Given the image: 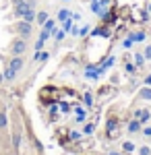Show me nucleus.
<instances>
[{"instance_id":"obj_4","label":"nucleus","mask_w":151,"mask_h":155,"mask_svg":"<svg viewBox=\"0 0 151 155\" xmlns=\"http://www.w3.org/2000/svg\"><path fill=\"white\" fill-rule=\"evenodd\" d=\"M8 66H11L15 72H21V71H23V66H25V58H23V56H12V58L8 60Z\"/></svg>"},{"instance_id":"obj_36","label":"nucleus","mask_w":151,"mask_h":155,"mask_svg":"<svg viewBox=\"0 0 151 155\" xmlns=\"http://www.w3.org/2000/svg\"><path fill=\"white\" fill-rule=\"evenodd\" d=\"M25 0H12V6H17V4H23Z\"/></svg>"},{"instance_id":"obj_6","label":"nucleus","mask_w":151,"mask_h":155,"mask_svg":"<svg viewBox=\"0 0 151 155\" xmlns=\"http://www.w3.org/2000/svg\"><path fill=\"white\" fill-rule=\"evenodd\" d=\"M89 35H93V37H110V35H112V31H110V27H108V25H102V27L91 29V33H89Z\"/></svg>"},{"instance_id":"obj_23","label":"nucleus","mask_w":151,"mask_h":155,"mask_svg":"<svg viewBox=\"0 0 151 155\" xmlns=\"http://www.w3.org/2000/svg\"><path fill=\"white\" fill-rule=\"evenodd\" d=\"M83 101H85V107H91V106H93V95L89 93V91L83 95Z\"/></svg>"},{"instance_id":"obj_30","label":"nucleus","mask_w":151,"mask_h":155,"mask_svg":"<svg viewBox=\"0 0 151 155\" xmlns=\"http://www.w3.org/2000/svg\"><path fill=\"white\" fill-rule=\"evenodd\" d=\"M44 44H46V41L37 39V41H35V46H33V50H35V52H42V50H44Z\"/></svg>"},{"instance_id":"obj_13","label":"nucleus","mask_w":151,"mask_h":155,"mask_svg":"<svg viewBox=\"0 0 151 155\" xmlns=\"http://www.w3.org/2000/svg\"><path fill=\"white\" fill-rule=\"evenodd\" d=\"M66 19H72V11H69V8H60V11H58V17H56V21L64 23Z\"/></svg>"},{"instance_id":"obj_1","label":"nucleus","mask_w":151,"mask_h":155,"mask_svg":"<svg viewBox=\"0 0 151 155\" xmlns=\"http://www.w3.org/2000/svg\"><path fill=\"white\" fill-rule=\"evenodd\" d=\"M27 50H29V41H27L25 37H15L11 41V46H8L11 56H23Z\"/></svg>"},{"instance_id":"obj_26","label":"nucleus","mask_w":151,"mask_h":155,"mask_svg":"<svg viewBox=\"0 0 151 155\" xmlns=\"http://www.w3.org/2000/svg\"><path fill=\"white\" fill-rule=\"evenodd\" d=\"M143 56H145V60H147V62L151 60V44H147V46L143 48Z\"/></svg>"},{"instance_id":"obj_18","label":"nucleus","mask_w":151,"mask_h":155,"mask_svg":"<svg viewBox=\"0 0 151 155\" xmlns=\"http://www.w3.org/2000/svg\"><path fill=\"white\" fill-rule=\"evenodd\" d=\"M42 29H46V31H50V33H54V31H56V21H54V19H48L46 23L42 25Z\"/></svg>"},{"instance_id":"obj_17","label":"nucleus","mask_w":151,"mask_h":155,"mask_svg":"<svg viewBox=\"0 0 151 155\" xmlns=\"http://www.w3.org/2000/svg\"><path fill=\"white\" fill-rule=\"evenodd\" d=\"M52 37H54V41H56V44H60V41H62V39L66 37V31H64V29L60 27V29H56V31L52 33Z\"/></svg>"},{"instance_id":"obj_24","label":"nucleus","mask_w":151,"mask_h":155,"mask_svg":"<svg viewBox=\"0 0 151 155\" xmlns=\"http://www.w3.org/2000/svg\"><path fill=\"white\" fill-rule=\"evenodd\" d=\"M114 128H118V120L110 118V120H108V132L112 134V132H114Z\"/></svg>"},{"instance_id":"obj_14","label":"nucleus","mask_w":151,"mask_h":155,"mask_svg":"<svg viewBox=\"0 0 151 155\" xmlns=\"http://www.w3.org/2000/svg\"><path fill=\"white\" fill-rule=\"evenodd\" d=\"M139 99H143V101H151V87H141V91H139Z\"/></svg>"},{"instance_id":"obj_3","label":"nucleus","mask_w":151,"mask_h":155,"mask_svg":"<svg viewBox=\"0 0 151 155\" xmlns=\"http://www.w3.org/2000/svg\"><path fill=\"white\" fill-rule=\"evenodd\" d=\"M12 149L19 153V149H21V141H23V128L19 126V114L15 116V128H12Z\"/></svg>"},{"instance_id":"obj_32","label":"nucleus","mask_w":151,"mask_h":155,"mask_svg":"<svg viewBox=\"0 0 151 155\" xmlns=\"http://www.w3.org/2000/svg\"><path fill=\"white\" fill-rule=\"evenodd\" d=\"M60 110H62V114H70V106L69 104H60Z\"/></svg>"},{"instance_id":"obj_27","label":"nucleus","mask_w":151,"mask_h":155,"mask_svg":"<svg viewBox=\"0 0 151 155\" xmlns=\"http://www.w3.org/2000/svg\"><path fill=\"white\" fill-rule=\"evenodd\" d=\"M50 37H52L50 31H46V29H42V31H39V39H42V41H48Z\"/></svg>"},{"instance_id":"obj_16","label":"nucleus","mask_w":151,"mask_h":155,"mask_svg":"<svg viewBox=\"0 0 151 155\" xmlns=\"http://www.w3.org/2000/svg\"><path fill=\"white\" fill-rule=\"evenodd\" d=\"M145 62H147V60L143 56V52H137V54H135V66H137V68H143Z\"/></svg>"},{"instance_id":"obj_15","label":"nucleus","mask_w":151,"mask_h":155,"mask_svg":"<svg viewBox=\"0 0 151 155\" xmlns=\"http://www.w3.org/2000/svg\"><path fill=\"white\" fill-rule=\"evenodd\" d=\"M135 151H137V145L133 143V141H124V143H122V153H135Z\"/></svg>"},{"instance_id":"obj_39","label":"nucleus","mask_w":151,"mask_h":155,"mask_svg":"<svg viewBox=\"0 0 151 155\" xmlns=\"http://www.w3.org/2000/svg\"><path fill=\"white\" fill-rule=\"evenodd\" d=\"M147 11H149V12H151V2H149V6H147Z\"/></svg>"},{"instance_id":"obj_2","label":"nucleus","mask_w":151,"mask_h":155,"mask_svg":"<svg viewBox=\"0 0 151 155\" xmlns=\"http://www.w3.org/2000/svg\"><path fill=\"white\" fill-rule=\"evenodd\" d=\"M15 31H17V37H25V39H29V37L33 35V23H27V21H17L15 23Z\"/></svg>"},{"instance_id":"obj_37","label":"nucleus","mask_w":151,"mask_h":155,"mask_svg":"<svg viewBox=\"0 0 151 155\" xmlns=\"http://www.w3.org/2000/svg\"><path fill=\"white\" fill-rule=\"evenodd\" d=\"M108 155H124V153H122V151H110Z\"/></svg>"},{"instance_id":"obj_10","label":"nucleus","mask_w":151,"mask_h":155,"mask_svg":"<svg viewBox=\"0 0 151 155\" xmlns=\"http://www.w3.org/2000/svg\"><path fill=\"white\" fill-rule=\"evenodd\" d=\"M2 74H4V81H6V83H15V81H17V74H19V72H15L11 66L6 64V66H4V71H2Z\"/></svg>"},{"instance_id":"obj_34","label":"nucleus","mask_w":151,"mask_h":155,"mask_svg":"<svg viewBox=\"0 0 151 155\" xmlns=\"http://www.w3.org/2000/svg\"><path fill=\"white\" fill-rule=\"evenodd\" d=\"M42 52H44V50H42ZM42 52H35L33 54V62H39V60H42Z\"/></svg>"},{"instance_id":"obj_21","label":"nucleus","mask_w":151,"mask_h":155,"mask_svg":"<svg viewBox=\"0 0 151 155\" xmlns=\"http://www.w3.org/2000/svg\"><path fill=\"white\" fill-rule=\"evenodd\" d=\"M95 132V124L93 122H87L85 126H83V134H93Z\"/></svg>"},{"instance_id":"obj_38","label":"nucleus","mask_w":151,"mask_h":155,"mask_svg":"<svg viewBox=\"0 0 151 155\" xmlns=\"http://www.w3.org/2000/svg\"><path fill=\"white\" fill-rule=\"evenodd\" d=\"M4 83V74H2V71H0V85Z\"/></svg>"},{"instance_id":"obj_12","label":"nucleus","mask_w":151,"mask_h":155,"mask_svg":"<svg viewBox=\"0 0 151 155\" xmlns=\"http://www.w3.org/2000/svg\"><path fill=\"white\" fill-rule=\"evenodd\" d=\"M48 19H50V15H48V11H37V12H35V23L39 25V27H42V25L46 23Z\"/></svg>"},{"instance_id":"obj_25","label":"nucleus","mask_w":151,"mask_h":155,"mask_svg":"<svg viewBox=\"0 0 151 155\" xmlns=\"http://www.w3.org/2000/svg\"><path fill=\"white\" fill-rule=\"evenodd\" d=\"M139 155H151V147L149 145H141L139 147Z\"/></svg>"},{"instance_id":"obj_33","label":"nucleus","mask_w":151,"mask_h":155,"mask_svg":"<svg viewBox=\"0 0 151 155\" xmlns=\"http://www.w3.org/2000/svg\"><path fill=\"white\" fill-rule=\"evenodd\" d=\"M143 85H145V87H151V72L145 77V79H143Z\"/></svg>"},{"instance_id":"obj_41","label":"nucleus","mask_w":151,"mask_h":155,"mask_svg":"<svg viewBox=\"0 0 151 155\" xmlns=\"http://www.w3.org/2000/svg\"><path fill=\"white\" fill-rule=\"evenodd\" d=\"M149 147H151V139H149Z\"/></svg>"},{"instance_id":"obj_20","label":"nucleus","mask_w":151,"mask_h":155,"mask_svg":"<svg viewBox=\"0 0 151 155\" xmlns=\"http://www.w3.org/2000/svg\"><path fill=\"white\" fill-rule=\"evenodd\" d=\"M124 72H126V74H135V72H137L135 62H126V64H124Z\"/></svg>"},{"instance_id":"obj_40","label":"nucleus","mask_w":151,"mask_h":155,"mask_svg":"<svg viewBox=\"0 0 151 155\" xmlns=\"http://www.w3.org/2000/svg\"><path fill=\"white\" fill-rule=\"evenodd\" d=\"M62 2H70V0H62Z\"/></svg>"},{"instance_id":"obj_42","label":"nucleus","mask_w":151,"mask_h":155,"mask_svg":"<svg viewBox=\"0 0 151 155\" xmlns=\"http://www.w3.org/2000/svg\"><path fill=\"white\" fill-rule=\"evenodd\" d=\"M91 2H93V0H91Z\"/></svg>"},{"instance_id":"obj_35","label":"nucleus","mask_w":151,"mask_h":155,"mask_svg":"<svg viewBox=\"0 0 151 155\" xmlns=\"http://www.w3.org/2000/svg\"><path fill=\"white\" fill-rule=\"evenodd\" d=\"M48 58H50V52H42V60L39 62H46Z\"/></svg>"},{"instance_id":"obj_29","label":"nucleus","mask_w":151,"mask_h":155,"mask_svg":"<svg viewBox=\"0 0 151 155\" xmlns=\"http://www.w3.org/2000/svg\"><path fill=\"white\" fill-rule=\"evenodd\" d=\"M141 134H143L145 139H151V126H143V128H141Z\"/></svg>"},{"instance_id":"obj_28","label":"nucleus","mask_w":151,"mask_h":155,"mask_svg":"<svg viewBox=\"0 0 151 155\" xmlns=\"http://www.w3.org/2000/svg\"><path fill=\"white\" fill-rule=\"evenodd\" d=\"M133 46H135V41H133L130 37H126V39L122 41V48H124V50H130V48H133Z\"/></svg>"},{"instance_id":"obj_7","label":"nucleus","mask_w":151,"mask_h":155,"mask_svg":"<svg viewBox=\"0 0 151 155\" xmlns=\"http://www.w3.org/2000/svg\"><path fill=\"white\" fill-rule=\"evenodd\" d=\"M141 128H143V124H141V120H137V118H133V120H130V122L126 124L128 134H139Z\"/></svg>"},{"instance_id":"obj_5","label":"nucleus","mask_w":151,"mask_h":155,"mask_svg":"<svg viewBox=\"0 0 151 155\" xmlns=\"http://www.w3.org/2000/svg\"><path fill=\"white\" fill-rule=\"evenodd\" d=\"M135 118L141 120V124H147L151 120V110H147V107H141V110H135Z\"/></svg>"},{"instance_id":"obj_19","label":"nucleus","mask_w":151,"mask_h":155,"mask_svg":"<svg viewBox=\"0 0 151 155\" xmlns=\"http://www.w3.org/2000/svg\"><path fill=\"white\" fill-rule=\"evenodd\" d=\"M35 8H29V11L23 15V21H27V23H35Z\"/></svg>"},{"instance_id":"obj_9","label":"nucleus","mask_w":151,"mask_h":155,"mask_svg":"<svg viewBox=\"0 0 151 155\" xmlns=\"http://www.w3.org/2000/svg\"><path fill=\"white\" fill-rule=\"evenodd\" d=\"M128 37L135 41V44H143L145 39H147V31H143V29H139V31H133V33H128Z\"/></svg>"},{"instance_id":"obj_31","label":"nucleus","mask_w":151,"mask_h":155,"mask_svg":"<svg viewBox=\"0 0 151 155\" xmlns=\"http://www.w3.org/2000/svg\"><path fill=\"white\" fill-rule=\"evenodd\" d=\"M81 134H83V132L72 130V132H70V139H72V141H79V139H81Z\"/></svg>"},{"instance_id":"obj_8","label":"nucleus","mask_w":151,"mask_h":155,"mask_svg":"<svg viewBox=\"0 0 151 155\" xmlns=\"http://www.w3.org/2000/svg\"><path fill=\"white\" fill-rule=\"evenodd\" d=\"M75 114H77V116H75V122H77V124H85V120H87V107H75Z\"/></svg>"},{"instance_id":"obj_22","label":"nucleus","mask_w":151,"mask_h":155,"mask_svg":"<svg viewBox=\"0 0 151 155\" xmlns=\"http://www.w3.org/2000/svg\"><path fill=\"white\" fill-rule=\"evenodd\" d=\"M91 33V25H83V27H79V37H85Z\"/></svg>"},{"instance_id":"obj_11","label":"nucleus","mask_w":151,"mask_h":155,"mask_svg":"<svg viewBox=\"0 0 151 155\" xmlns=\"http://www.w3.org/2000/svg\"><path fill=\"white\" fill-rule=\"evenodd\" d=\"M8 128V114H6V107L0 104V130H6Z\"/></svg>"}]
</instances>
